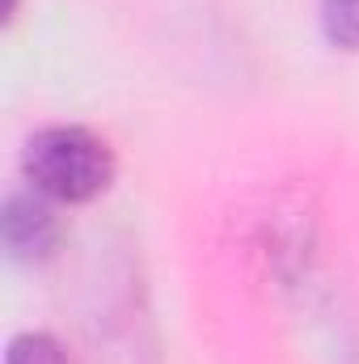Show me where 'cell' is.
I'll return each mask as SVG.
<instances>
[{"instance_id": "obj_3", "label": "cell", "mask_w": 359, "mask_h": 364, "mask_svg": "<svg viewBox=\"0 0 359 364\" xmlns=\"http://www.w3.org/2000/svg\"><path fill=\"white\" fill-rule=\"evenodd\" d=\"M321 34L343 51H359V0H321Z\"/></svg>"}, {"instance_id": "obj_2", "label": "cell", "mask_w": 359, "mask_h": 364, "mask_svg": "<svg viewBox=\"0 0 359 364\" xmlns=\"http://www.w3.org/2000/svg\"><path fill=\"white\" fill-rule=\"evenodd\" d=\"M0 233H4L9 259H17V263H43L60 246V216L51 212L47 195H38L34 186L30 191H13L4 199Z\"/></svg>"}, {"instance_id": "obj_4", "label": "cell", "mask_w": 359, "mask_h": 364, "mask_svg": "<svg viewBox=\"0 0 359 364\" xmlns=\"http://www.w3.org/2000/svg\"><path fill=\"white\" fill-rule=\"evenodd\" d=\"M4 364H72L64 343L55 335H43V331H26L9 343V356Z\"/></svg>"}, {"instance_id": "obj_1", "label": "cell", "mask_w": 359, "mask_h": 364, "mask_svg": "<svg viewBox=\"0 0 359 364\" xmlns=\"http://www.w3.org/2000/svg\"><path fill=\"white\" fill-rule=\"evenodd\" d=\"M21 170L30 186L60 203H89L114 178V157L89 127H47L26 144Z\"/></svg>"}]
</instances>
